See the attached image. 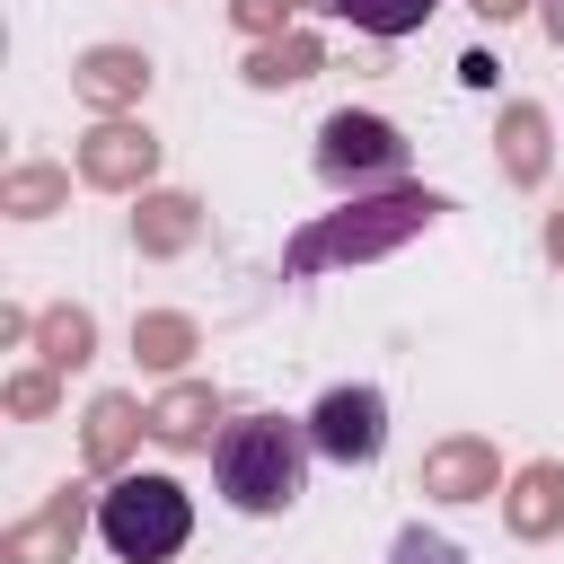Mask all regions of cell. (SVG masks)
<instances>
[{"mask_svg":"<svg viewBox=\"0 0 564 564\" xmlns=\"http://www.w3.org/2000/svg\"><path fill=\"white\" fill-rule=\"evenodd\" d=\"M449 203L432 185H388V194H344V212H317L291 247H282V282H317L335 264H370V256H397L405 238H423Z\"/></svg>","mask_w":564,"mask_h":564,"instance_id":"1","label":"cell"},{"mask_svg":"<svg viewBox=\"0 0 564 564\" xmlns=\"http://www.w3.org/2000/svg\"><path fill=\"white\" fill-rule=\"evenodd\" d=\"M212 476H220L229 511H247V520L291 511L300 485H308V423H291V414H238V423H220Z\"/></svg>","mask_w":564,"mask_h":564,"instance_id":"2","label":"cell"},{"mask_svg":"<svg viewBox=\"0 0 564 564\" xmlns=\"http://www.w3.org/2000/svg\"><path fill=\"white\" fill-rule=\"evenodd\" d=\"M97 538L123 555V564H167L185 538H194V502H185V485L176 476H115L106 494H97Z\"/></svg>","mask_w":564,"mask_h":564,"instance_id":"3","label":"cell"},{"mask_svg":"<svg viewBox=\"0 0 564 564\" xmlns=\"http://www.w3.org/2000/svg\"><path fill=\"white\" fill-rule=\"evenodd\" d=\"M317 176L335 194H388L405 185V132L388 115H361V106H335L317 123Z\"/></svg>","mask_w":564,"mask_h":564,"instance_id":"4","label":"cell"},{"mask_svg":"<svg viewBox=\"0 0 564 564\" xmlns=\"http://www.w3.org/2000/svg\"><path fill=\"white\" fill-rule=\"evenodd\" d=\"M308 449L335 458V467H370L388 449V397L379 388H326L317 414H308Z\"/></svg>","mask_w":564,"mask_h":564,"instance_id":"5","label":"cell"},{"mask_svg":"<svg viewBox=\"0 0 564 564\" xmlns=\"http://www.w3.org/2000/svg\"><path fill=\"white\" fill-rule=\"evenodd\" d=\"M150 176H159V141H150V123L106 115L97 132H79V185H97V194H150Z\"/></svg>","mask_w":564,"mask_h":564,"instance_id":"6","label":"cell"},{"mask_svg":"<svg viewBox=\"0 0 564 564\" xmlns=\"http://www.w3.org/2000/svg\"><path fill=\"white\" fill-rule=\"evenodd\" d=\"M494 485H502V458L485 432H449L414 467V494H432V502H494Z\"/></svg>","mask_w":564,"mask_h":564,"instance_id":"7","label":"cell"},{"mask_svg":"<svg viewBox=\"0 0 564 564\" xmlns=\"http://www.w3.org/2000/svg\"><path fill=\"white\" fill-rule=\"evenodd\" d=\"M79 529H88V494L62 485V494H44V511H26V520L0 529V564H70Z\"/></svg>","mask_w":564,"mask_h":564,"instance_id":"8","label":"cell"},{"mask_svg":"<svg viewBox=\"0 0 564 564\" xmlns=\"http://www.w3.org/2000/svg\"><path fill=\"white\" fill-rule=\"evenodd\" d=\"M70 88H79V106L123 115V106H141V88H150V53H141V44H88V53L70 62Z\"/></svg>","mask_w":564,"mask_h":564,"instance_id":"9","label":"cell"},{"mask_svg":"<svg viewBox=\"0 0 564 564\" xmlns=\"http://www.w3.org/2000/svg\"><path fill=\"white\" fill-rule=\"evenodd\" d=\"M150 432V405H132L123 388H106V397H88V414H79V449H88V467L97 476H123V458H132V441Z\"/></svg>","mask_w":564,"mask_h":564,"instance_id":"10","label":"cell"},{"mask_svg":"<svg viewBox=\"0 0 564 564\" xmlns=\"http://www.w3.org/2000/svg\"><path fill=\"white\" fill-rule=\"evenodd\" d=\"M502 529L529 538V546L564 529V458H529V467L511 476V494H502Z\"/></svg>","mask_w":564,"mask_h":564,"instance_id":"11","label":"cell"},{"mask_svg":"<svg viewBox=\"0 0 564 564\" xmlns=\"http://www.w3.org/2000/svg\"><path fill=\"white\" fill-rule=\"evenodd\" d=\"M212 423H220V388L212 379H176V388L150 397V441L159 449H203Z\"/></svg>","mask_w":564,"mask_h":564,"instance_id":"12","label":"cell"},{"mask_svg":"<svg viewBox=\"0 0 564 564\" xmlns=\"http://www.w3.org/2000/svg\"><path fill=\"white\" fill-rule=\"evenodd\" d=\"M494 150H502V176L511 185H538L546 176V159H555V123H546V106H502L494 115Z\"/></svg>","mask_w":564,"mask_h":564,"instance_id":"13","label":"cell"},{"mask_svg":"<svg viewBox=\"0 0 564 564\" xmlns=\"http://www.w3.org/2000/svg\"><path fill=\"white\" fill-rule=\"evenodd\" d=\"M194 238H203V203L176 194V185H150L141 212H132V247H141V256H185Z\"/></svg>","mask_w":564,"mask_h":564,"instance_id":"14","label":"cell"},{"mask_svg":"<svg viewBox=\"0 0 564 564\" xmlns=\"http://www.w3.org/2000/svg\"><path fill=\"white\" fill-rule=\"evenodd\" d=\"M238 70H247V88H300V79H317V70H326V44H317L308 26H291V35L256 44Z\"/></svg>","mask_w":564,"mask_h":564,"instance_id":"15","label":"cell"},{"mask_svg":"<svg viewBox=\"0 0 564 564\" xmlns=\"http://www.w3.org/2000/svg\"><path fill=\"white\" fill-rule=\"evenodd\" d=\"M132 352H141V370H185L203 352V326L185 308H141L132 317Z\"/></svg>","mask_w":564,"mask_h":564,"instance_id":"16","label":"cell"},{"mask_svg":"<svg viewBox=\"0 0 564 564\" xmlns=\"http://www.w3.org/2000/svg\"><path fill=\"white\" fill-rule=\"evenodd\" d=\"M62 203H70V167H53V159H26V167L0 176V212H9V220H44V212H62Z\"/></svg>","mask_w":564,"mask_h":564,"instance_id":"17","label":"cell"},{"mask_svg":"<svg viewBox=\"0 0 564 564\" xmlns=\"http://www.w3.org/2000/svg\"><path fill=\"white\" fill-rule=\"evenodd\" d=\"M35 352H44V370H79V361L97 352V317L70 308V300L44 308V317H35Z\"/></svg>","mask_w":564,"mask_h":564,"instance_id":"18","label":"cell"},{"mask_svg":"<svg viewBox=\"0 0 564 564\" xmlns=\"http://www.w3.org/2000/svg\"><path fill=\"white\" fill-rule=\"evenodd\" d=\"M326 9H335V18H352L361 35H379V44H388V35H414L441 0H326Z\"/></svg>","mask_w":564,"mask_h":564,"instance_id":"19","label":"cell"},{"mask_svg":"<svg viewBox=\"0 0 564 564\" xmlns=\"http://www.w3.org/2000/svg\"><path fill=\"white\" fill-rule=\"evenodd\" d=\"M0 405H9L18 423H44V414L62 405V370H44V361H35V370H9V388H0Z\"/></svg>","mask_w":564,"mask_h":564,"instance_id":"20","label":"cell"},{"mask_svg":"<svg viewBox=\"0 0 564 564\" xmlns=\"http://www.w3.org/2000/svg\"><path fill=\"white\" fill-rule=\"evenodd\" d=\"M388 564H467V546L414 520V529H397V546H388Z\"/></svg>","mask_w":564,"mask_h":564,"instance_id":"21","label":"cell"},{"mask_svg":"<svg viewBox=\"0 0 564 564\" xmlns=\"http://www.w3.org/2000/svg\"><path fill=\"white\" fill-rule=\"evenodd\" d=\"M229 18L256 35V44H273V35H291V0H229Z\"/></svg>","mask_w":564,"mask_h":564,"instance_id":"22","label":"cell"},{"mask_svg":"<svg viewBox=\"0 0 564 564\" xmlns=\"http://www.w3.org/2000/svg\"><path fill=\"white\" fill-rule=\"evenodd\" d=\"M538 247H546V264H555V273H564V203H555V212H546V229H538Z\"/></svg>","mask_w":564,"mask_h":564,"instance_id":"23","label":"cell"},{"mask_svg":"<svg viewBox=\"0 0 564 564\" xmlns=\"http://www.w3.org/2000/svg\"><path fill=\"white\" fill-rule=\"evenodd\" d=\"M476 18H494V26H511V18H529V0H467Z\"/></svg>","mask_w":564,"mask_h":564,"instance_id":"24","label":"cell"},{"mask_svg":"<svg viewBox=\"0 0 564 564\" xmlns=\"http://www.w3.org/2000/svg\"><path fill=\"white\" fill-rule=\"evenodd\" d=\"M538 18H546V35L564 44V0H538Z\"/></svg>","mask_w":564,"mask_h":564,"instance_id":"25","label":"cell"}]
</instances>
